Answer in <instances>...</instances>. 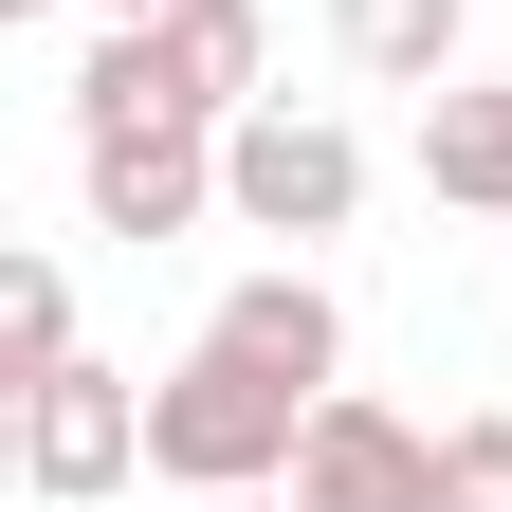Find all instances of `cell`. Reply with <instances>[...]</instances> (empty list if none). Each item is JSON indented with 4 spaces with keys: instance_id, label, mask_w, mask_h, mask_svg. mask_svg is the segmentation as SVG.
<instances>
[{
    "instance_id": "cell-1",
    "label": "cell",
    "mask_w": 512,
    "mask_h": 512,
    "mask_svg": "<svg viewBox=\"0 0 512 512\" xmlns=\"http://www.w3.org/2000/svg\"><path fill=\"white\" fill-rule=\"evenodd\" d=\"M293 439H311V384H275V366L220 348V330L147 384V476H183V494H275Z\"/></svg>"
},
{
    "instance_id": "cell-2",
    "label": "cell",
    "mask_w": 512,
    "mask_h": 512,
    "mask_svg": "<svg viewBox=\"0 0 512 512\" xmlns=\"http://www.w3.org/2000/svg\"><path fill=\"white\" fill-rule=\"evenodd\" d=\"M348 202H366V147H348L330 110H275V92H256L220 128V220H256V238H348Z\"/></svg>"
},
{
    "instance_id": "cell-3",
    "label": "cell",
    "mask_w": 512,
    "mask_h": 512,
    "mask_svg": "<svg viewBox=\"0 0 512 512\" xmlns=\"http://www.w3.org/2000/svg\"><path fill=\"white\" fill-rule=\"evenodd\" d=\"M74 183H92V238H183V220H220V128L202 110L74 128Z\"/></svg>"
},
{
    "instance_id": "cell-4",
    "label": "cell",
    "mask_w": 512,
    "mask_h": 512,
    "mask_svg": "<svg viewBox=\"0 0 512 512\" xmlns=\"http://www.w3.org/2000/svg\"><path fill=\"white\" fill-rule=\"evenodd\" d=\"M128 458H147V384L128 366H55V384H19V476H37V512H92Z\"/></svg>"
},
{
    "instance_id": "cell-5",
    "label": "cell",
    "mask_w": 512,
    "mask_h": 512,
    "mask_svg": "<svg viewBox=\"0 0 512 512\" xmlns=\"http://www.w3.org/2000/svg\"><path fill=\"white\" fill-rule=\"evenodd\" d=\"M293 512H439V439L403 403H366V384H330L293 439Z\"/></svg>"
},
{
    "instance_id": "cell-6",
    "label": "cell",
    "mask_w": 512,
    "mask_h": 512,
    "mask_svg": "<svg viewBox=\"0 0 512 512\" xmlns=\"http://www.w3.org/2000/svg\"><path fill=\"white\" fill-rule=\"evenodd\" d=\"M220 348H256L275 384H311V403H330V366H348V311H330V275H293V256H275V275H238V293H220Z\"/></svg>"
},
{
    "instance_id": "cell-7",
    "label": "cell",
    "mask_w": 512,
    "mask_h": 512,
    "mask_svg": "<svg viewBox=\"0 0 512 512\" xmlns=\"http://www.w3.org/2000/svg\"><path fill=\"white\" fill-rule=\"evenodd\" d=\"M458 37H476V0H330V55L366 92H458Z\"/></svg>"
},
{
    "instance_id": "cell-8",
    "label": "cell",
    "mask_w": 512,
    "mask_h": 512,
    "mask_svg": "<svg viewBox=\"0 0 512 512\" xmlns=\"http://www.w3.org/2000/svg\"><path fill=\"white\" fill-rule=\"evenodd\" d=\"M421 183H439V202H458V220H512V92H421Z\"/></svg>"
},
{
    "instance_id": "cell-9",
    "label": "cell",
    "mask_w": 512,
    "mask_h": 512,
    "mask_svg": "<svg viewBox=\"0 0 512 512\" xmlns=\"http://www.w3.org/2000/svg\"><path fill=\"white\" fill-rule=\"evenodd\" d=\"M165 55H183V110H256V74H275V19H256V0H165V19H147Z\"/></svg>"
},
{
    "instance_id": "cell-10",
    "label": "cell",
    "mask_w": 512,
    "mask_h": 512,
    "mask_svg": "<svg viewBox=\"0 0 512 512\" xmlns=\"http://www.w3.org/2000/svg\"><path fill=\"white\" fill-rule=\"evenodd\" d=\"M0 366H19V384L74 366V275H55V256H19V275H0Z\"/></svg>"
},
{
    "instance_id": "cell-11",
    "label": "cell",
    "mask_w": 512,
    "mask_h": 512,
    "mask_svg": "<svg viewBox=\"0 0 512 512\" xmlns=\"http://www.w3.org/2000/svg\"><path fill=\"white\" fill-rule=\"evenodd\" d=\"M439 512H512V421H439Z\"/></svg>"
},
{
    "instance_id": "cell-12",
    "label": "cell",
    "mask_w": 512,
    "mask_h": 512,
    "mask_svg": "<svg viewBox=\"0 0 512 512\" xmlns=\"http://www.w3.org/2000/svg\"><path fill=\"white\" fill-rule=\"evenodd\" d=\"M202 512H293V476H275V494H202Z\"/></svg>"
},
{
    "instance_id": "cell-13",
    "label": "cell",
    "mask_w": 512,
    "mask_h": 512,
    "mask_svg": "<svg viewBox=\"0 0 512 512\" xmlns=\"http://www.w3.org/2000/svg\"><path fill=\"white\" fill-rule=\"evenodd\" d=\"M92 19H165V0H92Z\"/></svg>"
}]
</instances>
